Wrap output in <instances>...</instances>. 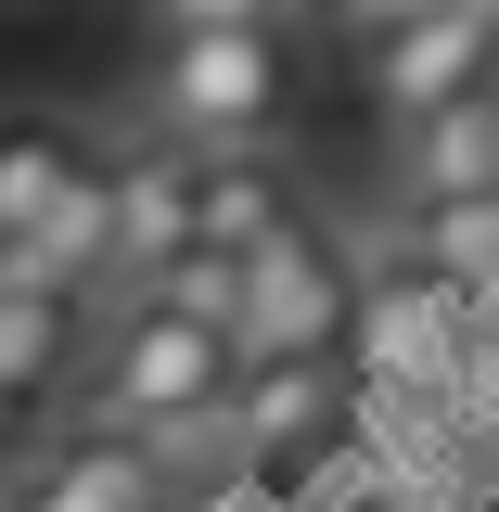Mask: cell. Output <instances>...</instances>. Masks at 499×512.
<instances>
[{
    "label": "cell",
    "mask_w": 499,
    "mask_h": 512,
    "mask_svg": "<svg viewBox=\"0 0 499 512\" xmlns=\"http://www.w3.org/2000/svg\"><path fill=\"white\" fill-rule=\"evenodd\" d=\"M474 192H499V103L487 90L423 128H384V205L397 218H436V205H474Z\"/></svg>",
    "instance_id": "9c48e42d"
},
{
    "label": "cell",
    "mask_w": 499,
    "mask_h": 512,
    "mask_svg": "<svg viewBox=\"0 0 499 512\" xmlns=\"http://www.w3.org/2000/svg\"><path fill=\"white\" fill-rule=\"evenodd\" d=\"M39 13H52V0H39Z\"/></svg>",
    "instance_id": "e0dca14e"
},
{
    "label": "cell",
    "mask_w": 499,
    "mask_h": 512,
    "mask_svg": "<svg viewBox=\"0 0 499 512\" xmlns=\"http://www.w3.org/2000/svg\"><path fill=\"white\" fill-rule=\"evenodd\" d=\"M359 308H372V269L333 218H295L244 256V308H231V346L244 359H346L359 346Z\"/></svg>",
    "instance_id": "3957f363"
},
{
    "label": "cell",
    "mask_w": 499,
    "mask_h": 512,
    "mask_svg": "<svg viewBox=\"0 0 499 512\" xmlns=\"http://www.w3.org/2000/svg\"><path fill=\"white\" fill-rule=\"evenodd\" d=\"M26 423H39V410H26V397H0V487H13V461L39 448V436H26Z\"/></svg>",
    "instance_id": "9a60e30c"
},
{
    "label": "cell",
    "mask_w": 499,
    "mask_h": 512,
    "mask_svg": "<svg viewBox=\"0 0 499 512\" xmlns=\"http://www.w3.org/2000/svg\"><path fill=\"white\" fill-rule=\"evenodd\" d=\"M90 128L52 116V103H0V244H39L52 231V205L90 180Z\"/></svg>",
    "instance_id": "30bf717a"
},
{
    "label": "cell",
    "mask_w": 499,
    "mask_h": 512,
    "mask_svg": "<svg viewBox=\"0 0 499 512\" xmlns=\"http://www.w3.org/2000/svg\"><path fill=\"white\" fill-rule=\"evenodd\" d=\"M448 0H320V39L333 52H384V39H410V26H436Z\"/></svg>",
    "instance_id": "4fadbf2b"
},
{
    "label": "cell",
    "mask_w": 499,
    "mask_h": 512,
    "mask_svg": "<svg viewBox=\"0 0 499 512\" xmlns=\"http://www.w3.org/2000/svg\"><path fill=\"white\" fill-rule=\"evenodd\" d=\"M308 218V192L282 154H205V244L218 256H256L269 231H295Z\"/></svg>",
    "instance_id": "8fae6325"
},
{
    "label": "cell",
    "mask_w": 499,
    "mask_h": 512,
    "mask_svg": "<svg viewBox=\"0 0 499 512\" xmlns=\"http://www.w3.org/2000/svg\"><path fill=\"white\" fill-rule=\"evenodd\" d=\"M103 154H116V308H128L205 244V154L167 141V128H128Z\"/></svg>",
    "instance_id": "5b68a950"
},
{
    "label": "cell",
    "mask_w": 499,
    "mask_h": 512,
    "mask_svg": "<svg viewBox=\"0 0 499 512\" xmlns=\"http://www.w3.org/2000/svg\"><path fill=\"white\" fill-rule=\"evenodd\" d=\"M487 64H499V0H448L436 26L359 52V77H372V116L384 128H423V116H448V103H474Z\"/></svg>",
    "instance_id": "8992f818"
},
{
    "label": "cell",
    "mask_w": 499,
    "mask_h": 512,
    "mask_svg": "<svg viewBox=\"0 0 499 512\" xmlns=\"http://www.w3.org/2000/svg\"><path fill=\"white\" fill-rule=\"evenodd\" d=\"M0 512H180L141 436H39L13 461Z\"/></svg>",
    "instance_id": "ba28073f"
},
{
    "label": "cell",
    "mask_w": 499,
    "mask_h": 512,
    "mask_svg": "<svg viewBox=\"0 0 499 512\" xmlns=\"http://www.w3.org/2000/svg\"><path fill=\"white\" fill-rule=\"evenodd\" d=\"M487 103H499V64H487Z\"/></svg>",
    "instance_id": "2e32d148"
},
{
    "label": "cell",
    "mask_w": 499,
    "mask_h": 512,
    "mask_svg": "<svg viewBox=\"0 0 499 512\" xmlns=\"http://www.w3.org/2000/svg\"><path fill=\"white\" fill-rule=\"evenodd\" d=\"M90 346H103V308L90 295H64L39 256L0 244V397H77V372H90Z\"/></svg>",
    "instance_id": "52a82bcc"
},
{
    "label": "cell",
    "mask_w": 499,
    "mask_h": 512,
    "mask_svg": "<svg viewBox=\"0 0 499 512\" xmlns=\"http://www.w3.org/2000/svg\"><path fill=\"white\" fill-rule=\"evenodd\" d=\"M231 448L256 474H320L333 448H359V372L346 359H244L231 372Z\"/></svg>",
    "instance_id": "277c9868"
},
{
    "label": "cell",
    "mask_w": 499,
    "mask_h": 512,
    "mask_svg": "<svg viewBox=\"0 0 499 512\" xmlns=\"http://www.w3.org/2000/svg\"><path fill=\"white\" fill-rule=\"evenodd\" d=\"M410 269H436V282H461V295H499V192L410 218Z\"/></svg>",
    "instance_id": "7c38bea8"
},
{
    "label": "cell",
    "mask_w": 499,
    "mask_h": 512,
    "mask_svg": "<svg viewBox=\"0 0 499 512\" xmlns=\"http://www.w3.org/2000/svg\"><path fill=\"white\" fill-rule=\"evenodd\" d=\"M282 116H295V39L282 26L167 39L154 90H141V128H167L192 154H282Z\"/></svg>",
    "instance_id": "7a4b0ae2"
},
{
    "label": "cell",
    "mask_w": 499,
    "mask_h": 512,
    "mask_svg": "<svg viewBox=\"0 0 499 512\" xmlns=\"http://www.w3.org/2000/svg\"><path fill=\"white\" fill-rule=\"evenodd\" d=\"M231 372H244V346H231L218 320L167 308V295H128V308H103V346H90V372H77V436L205 423V410H231Z\"/></svg>",
    "instance_id": "6da1fadb"
},
{
    "label": "cell",
    "mask_w": 499,
    "mask_h": 512,
    "mask_svg": "<svg viewBox=\"0 0 499 512\" xmlns=\"http://www.w3.org/2000/svg\"><path fill=\"white\" fill-rule=\"evenodd\" d=\"M154 39H218V26H295V0H141Z\"/></svg>",
    "instance_id": "5bb4252c"
}]
</instances>
